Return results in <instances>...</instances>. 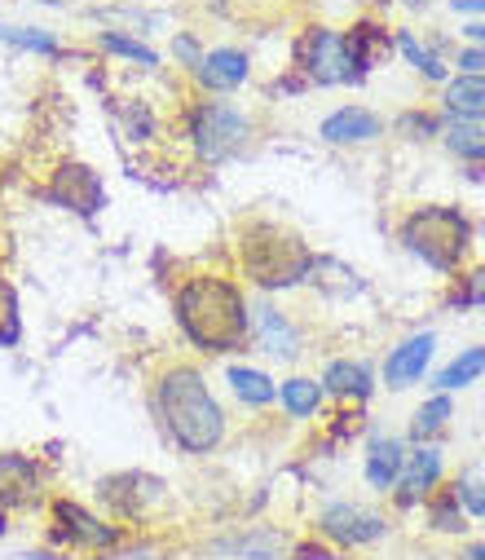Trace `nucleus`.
Wrapping results in <instances>:
<instances>
[{
    "label": "nucleus",
    "instance_id": "20",
    "mask_svg": "<svg viewBox=\"0 0 485 560\" xmlns=\"http://www.w3.org/2000/svg\"><path fill=\"white\" fill-rule=\"evenodd\" d=\"M322 388L336 393V397H367L371 393V366L362 362H332L327 371H322Z\"/></svg>",
    "mask_w": 485,
    "mask_h": 560
},
{
    "label": "nucleus",
    "instance_id": "4",
    "mask_svg": "<svg viewBox=\"0 0 485 560\" xmlns=\"http://www.w3.org/2000/svg\"><path fill=\"white\" fill-rule=\"evenodd\" d=\"M472 225L459 208H415L402 225V243L432 269H454L467 252Z\"/></svg>",
    "mask_w": 485,
    "mask_h": 560
},
{
    "label": "nucleus",
    "instance_id": "9",
    "mask_svg": "<svg viewBox=\"0 0 485 560\" xmlns=\"http://www.w3.org/2000/svg\"><path fill=\"white\" fill-rule=\"evenodd\" d=\"M97 490H102V499H106L119 516H141L150 503L164 499V481H159V477H146V472H119V477H106Z\"/></svg>",
    "mask_w": 485,
    "mask_h": 560
},
{
    "label": "nucleus",
    "instance_id": "38",
    "mask_svg": "<svg viewBox=\"0 0 485 560\" xmlns=\"http://www.w3.org/2000/svg\"><path fill=\"white\" fill-rule=\"evenodd\" d=\"M454 10H476V14H485V0H450Z\"/></svg>",
    "mask_w": 485,
    "mask_h": 560
},
{
    "label": "nucleus",
    "instance_id": "30",
    "mask_svg": "<svg viewBox=\"0 0 485 560\" xmlns=\"http://www.w3.org/2000/svg\"><path fill=\"white\" fill-rule=\"evenodd\" d=\"M454 499H459V508H467L472 516H485V477H481V472H472V477H459V486H454Z\"/></svg>",
    "mask_w": 485,
    "mask_h": 560
},
{
    "label": "nucleus",
    "instance_id": "33",
    "mask_svg": "<svg viewBox=\"0 0 485 560\" xmlns=\"http://www.w3.org/2000/svg\"><path fill=\"white\" fill-rule=\"evenodd\" d=\"M150 110H141V106H128V137H132V142H146V137H150Z\"/></svg>",
    "mask_w": 485,
    "mask_h": 560
},
{
    "label": "nucleus",
    "instance_id": "16",
    "mask_svg": "<svg viewBox=\"0 0 485 560\" xmlns=\"http://www.w3.org/2000/svg\"><path fill=\"white\" fill-rule=\"evenodd\" d=\"M247 323H252V336H256L269 353H278V358H296V353H300V349H296V327H291L274 305L247 310Z\"/></svg>",
    "mask_w": 485,
    "mask_h": 560
},
{
    "label": "nucleus",
    "instance_id": "23",
    "mask_svg": "<svg viewBox=\"0 0 485 560\" xmlns=\"http://www.w3.org/2000/svg\"><path fill=\"white\" fill-rule=\"evenodd\" d=\"M278 397H282V406H287L291 419H309V415L317 410V401H322V384L296 375V380H287V384L278 388Z\"/></svg>",
    "mask_w": 485,
    "mask_h": 560
},
{
    "label": "nucleus",
    "instance_id": "8",
    "mask_svg": "<svg viewBox=\"0 0 485 560\" xmlns=\"http://www.w3.org/2000/svg\"><path fill=\"white\" fill-rule=\"evenodd\" d=\"M45 199L58 203V208H67V212L97 217L102 203H106V186H102V177L89 164H62L54 173V182L45 186Z\"/></svg>",
    "mask_w": 485,
    "mask_h": 560
},
{
    "label": "nucleus",
    "instance_id": "24",
    "mask_svg": "<svg viewBox=\"0 0 485 560\" xmlns=\"http://www.w3.org/2000/svg\"><path fill=\"white\" fill-rule=\"evenodd\" d=\"M23 340V310H19V292L5 273H0V349H10Z\"/></svg>",
    "mask_w": 485,
    "mask_h": 560
},
{
    "label": "nucleus",
    "instance_id": "12",
    "mask_svg": "<svg viewBox=\"0 0 485 560\" xmlns=\"http://www.w3.org/2000/svg\"><path fill=\"white\" fill-rule=\"evenodd\" d=\"M41 494V468L27 455H0V508H23Z\"/></svg>",
    "mask_w": 485,
    "mask_h": 560
},
{
    "label": "nucleus",
    "instance_id": "34",
    "mask_svg": "<svg viewBox=\"0 0 485 560\" xmlns=\"http://www.w3.org/2000/svg\"><path fill=\"white\" fill-rule=\"evenodd\" d=\"M397 128H402V132H415V137H432V132H437V119H432V115H402Z\"/></svg>",
    "mask_w": 485,
    "mask_h": 560
},
{
    "label": "nucleus",
    "instance_id": "32",
    "mask_svg": "<svg viewBox=\"0 0 485 560\" xmlns=\"http://www.w3.org/2000/svg\"><path fill=\"white\" fill-rule=\"evenodd\" d=\"M450 305L454 310H472V305H485V269H476V273H467V283L450 296Z\"/></svg>",
    "mask_w": 485,
    "mask_h": 560
},
{
    "label": "nucleus",
    "instance_id": "36",
    "mask_svg": "<svg viewBox=\"0 0 485 560\" xmlns=\"http://www.w3.org/2000/svg\"><path fill=\"white\" fill-rule=\"evenodd\" d=\"M177 58H186V67H199V49H195V40L190 36H177Z\"/></svg>",
    "mask_w": 485,
    "mask_h": 560
},
{
    "label": "nucleus",
    "instance_id": "28",
    "mask_svg": "<svg viewBox=\"0 0 485 560\" xmlns=\"http://www.w3.org/2000/svg\"><path fill=\"white\" fill-rule=\"evenodd\" d=\"M397 49L406 54V62H411L419 75H428V80H446V67H441L432 54H424V49L415 45V36H411V32H402V36H397Z\"/></svg>",
    "mask_w": 485,
    "mask_h": 560
},
{
    "label": "nucleus",
    "instance_id": "39",
    "mask_svg": "<svg viewBox=\"0 0 485 560\" xmlns=\"http://www.w3.org/2000/svg\"><path fill=\"white\" fill-rule=\"evenodd\" d=\"M296 556H300V560H332V556H327V551H317V547H300V551H296Z\"/></svg>",
    "mask_w": 485,
    "mask_h": 560
},
{
    "label": "nucleus",
    "instance_id": "10",
    "mask_svg": "<svg viewBox=\"0 0 485 560\" xmlns=\"http://www.w3.org/2000/svg\"><path fill=\"white\" fill-rule=\"evenodd\" d=\"M317 525L332 542H345V547H362V542H376L384 534V521L376 512L354 508V503H332L327 512H322Z\"/></svg>",
    "mask_w": 485,
    "mask_h": 560
},
{
    "label": "nucleus",
    "instance_id": "2",
    "mask_svg": "<svg viewBox=\"0 0 485 560\" xmlns=\"http://www.w3.org/2000/svg\"><path fill=\"white\" fill-rule=\"evenodd\" d=\"M154 406H159V419H164L169 438L186 455H212L226 442V410L195 366L164 371V380L154 388Z\"/></svg>",
    "mask_w": 485,
    "mask_h": 560
},
{
    "label": "nucleus",
    "instance_id": "27",
    "mask_svg": "<svg viewBox=\"0 0 485 560\" xmlns=\"http://www.w3.org/2000/svg\"><path fill=\"white\" fill-rule=\"evenodd\" d=\"M102 49H106V54H115V58H132V62H141V67H159L154 49H146V45H137V40L119 36V32H102Z\"/></svg>",
    "mask_w": 485,
    "mask_h": 560
},
{
    "label": "nucleus",
    "instance_id": "6",
    "mask_svg": "<svg viewBox=\"0 0 485 560\" xmlns=\"http://www.w3.org/2000/svg\"><path fill=\"white\" fill-rule=\"evenodd\" d=\"M300 67L309 71L313 84H354L362 80L349 45L340 32H327V27H313L304 40H300Z\"/></svg>",
    "mask_w": 485,
    "mask_h": 560
},
{
    "label": "nucleus",
    "instance_id": "5",
    "mask_svg": "<svg viewBox=\"0 0 485 560\" xmlns=\"http://www.w3.org/2000/svg\"><path fill=\"white\" fill-rule=\"evenodd\" d=\"M190 142L204 164H226L247 142V119L230 102H204L190 110Z\"/></svg>",
    "mask_w": 485,
    "mask_h": 560
},
{
    "label": "nucleus",
    "instance_id": "37",
    "mask_svg": "<svg viewBox=\"0 0 485 560\" xmlns=\"http://www.w3.org/2000/svg\"><path fill=\"white\" fill-rule=\"evenodd\" d=\"M463 560H485V542H467L463 547Z\"/></svg>",
    "mask_w": 485,
    "mask_h": 560
},
{
    "label": "nucleus",
    "instance_id": "15",
    "mask_svg": "<svg viewBox=\"0 0 485 560\" xmlns=\"http://www.w3.org/2000/svg\"><path fill=\"white\" fill-rule=\"evenodd\" d=\"M195 75H199V84L208 93H230V89H239L247 80V54H239V49H212V54L199 58Z\"/></svg>",
    "mask_w": 485,
    "mask_h": 560
},
{
    "label": "nucleus",
    "instance_id": "22",
    "mask_svg": "<svg viewBox=\"0 0 485 560\" xmlns=\"http://www.w3.org/2000/svg\"><path fill=\"white\" fill-rule=\"evenodd\" d=\"M481 375H485V345L463 349V353L437 375V384H441V393H450V388H463V384H472V380H481Z\"/></svg>",
    "mask_w": 485,
    "mask_h": 560
},
{
    "label": "nucleus",
    "instance_id": "3",
    "mask_svg": "<svg viewBox=\"0 0 485 560\" xmlns=\"http://www.w3.org/2000/svg\"><path fill=\"white\" fill-rule=\"evenodd\" d=\"M243 265L252 273V283L265 288V292H278V288H296L300 278L313 269V256L300 247V238H291L287 230H274V225H256L243 243Z\"/></svg>",
    "mask_w": 485,
    "mask_h": 560
},
{
    "label": "nucleus",
    "instance_id": "1",
    "mask_svg": "<svg viewBox=\"0 0 485 560\" xmlns=\"http://www.w3.org/2000/svg\"><path fill=\"white\" fill-rule=\"evenodd\" d=\"M177 327L182 336L204 353H234L247 345V301L230 278L195 273L177 292Z\"/></svg>",
    "mask_w": 485,
    "mask_h": 560
},
{
    "label": "nucleus",
    "instance_id": "25",
    "mask_svg": "<svg viewBox=\"0 0 485 560\" xmlns=\"http://www.w3.org/2000/svg\"><path fill=\"white\" fill-rule=\"evenodd\" d=\"M446 147H450L454 155H463V160H485V132H481L476 124H467V119H450Z\"/></svg>",
    "mask_w": 485,
    "mask_h": 560
},
{
    "label": "nucleus",
    "instance_id": "14",
    "mask_svg": "<svg viewBox=\"0 0 485 560\" xmlns=\"http://www.w3.org/2000/svg\"><path fill=\"white\" fill-rule=\"evenodd\" d=\"M371 137H380V119L362 106H340L336 115L322 119V142L332 147H354V142H371Z\"/></svg>",
    "mask_w": 485,
    "mask_h": 560
},
{
    "label": "nucleus",
    "instance_id": "21",
    "mask_svg": "<svg viewBox=\"0 0 485 560\" xmlns=\"http://www.w3.org/2000/svg\"><path fill=\"white\" fill-rule=\"evenodd\" d=\"M226 380H230L234 397H239V401H247V406H269V401L278 397L274 380H269L265 371H256V366H230V371H226Z\"/></svg>",
    "mask_w": 485,
    "mask_h": 560
},
{
    "label": "nucleus",
    "instance_id": "41",
    "mask_svg": "<svg viewBox=\"0 0 485 560\" xmlns=\"http://www.w3.org/2000/svg\"><path fill=\"white\" fill-rule=\"evenodd\" d=\"M411 5H424V0H411Z\"/></svg>",
    "mask_w": 485,
    "mask_h": 560
},
{
    "label": "nucleus",
    "instance_id": "19",
    "mask_svg": "<svg viewBox=\"0 0 485 560\" xmlns=\"http://www.w3.org/2000/svg\"><path fill=\"white\" fill-rule=\"evenodd\" d=\"M446 110L454 119H467V124L485 119V75H459V80H450L446 84Z\"/></svg>",
    "mask_w": 485,
    "mask_h": 560
},
{
    "label": "nucleus",
    "instance_id": "18",
    "mask_svg": "<svg viewBox=\"0 0 485 560\" xmlns=\"http://www.w3.org/2000/svg\"><path fill=\"white\" fill-rule=\"evenodd\" d=\"M402 468H406L402 442H393V438H376V442H371V455H367V481H371L376 490H393L397 477H402Z\"/></svg>",
    "mask_w": 485,
    "mask_h": 560
},
{
    "label": "nucleus",
    "instance_id": "35",
    "mask_svg": "<svg viewBox=\"0 0 485 560\" xmlns=\"http://www.w3.org/2000/svg\"><path fill=\"white\" fill-rule=\"evenodd\" d=\"M459 71L463 75H485V49L476 45V49H463L459 54Z\"/></svg>",
    "mask_w": 485,
    "mask_h": 560
},
{
    "label": "nucleus",
    "instance_id": "31",
    "mask_svg": "<svg viewBox=\"0 0 485 560\" xmlns=\"http://www.w3.org/2000/svg\"><path fill=\"white\" fill-rule=\"evenodd\" d=\"M432 529H446V534L463 529V516H459V499H454V490H450L446 499H437V503H432Z\"/></svg>",
    "mask_w": 485,
    "mask_h": 560
},
{
    "label": "nucleus",
    "instance_id": "7",
    "mask_svg": "<svg viewBox=\"0 0 485 560\" xmlns=\"http://www.w3.org/2000/svg\"><path fill=\"white\" fill-rule=\"evenodd\" d=\"M49 538L71 547V551H106L119 542V529L102 516H93L89 508L80 503H54V525H49Z\"/></svg>",
    "mask_w": 485,
    "mask_h": 560
},
{
    "label": "nucleus",
    "instance_id": "17",
    "mask_svg": "<svg viewBox=\"0 0 485 560\" xmlns=\"http://www.w3.org/2000/svg\"><path fill=\"white\" fill-rule=\"evenodd\" d=\"M345 45H349L358 71L367 75V67H376V62H384V58L393 54V32H384V27H376V23H358V27L345 36Z\"/></svg>",
    "mask_w": 485,
    "mask_h": 560
},
{
    "label": "nucleus",
    "instance_id": "26",
    "mask_svg": "<svg viewBox=\"0 0 485 560\" xmlns=\"http://www.w3.org/2000/svg\"><path fill=\"white\" fill-rule=\"evenodd\" d=\"M446 419H450V397L446 393H437V397H428L419 410H415V424H411V438L415 442H428L441 424H446Z\"/></svg>",
    "mask_w": 485,
    "mask_h": 560
},
{
    "label": "nucleus",
    "instance_id": "13",
    "mask_svg": "<svg viewBox=\"0 0 485 560\" xmlns=\"http://www.w3.org/2000/svg\"><path fill=\"white\" fill-rule=\"evenodd\" d=\"M441 481V451L437 446H424V451H415L411 459H406V468H402V477H397V503H419V499H428V490Z\"/></svg>",
    "mask_w": 485,
    "mask_h": 560
},
{
    "label": "nucleus",
    "instance_id": "40",
    "mask_svg": "<svg viewBox=\"0 0 485 560\" xmlns=\"http://www.w3.org/2000/svg\"><path fill=\"white\" fill-rule=\"evenodd\" d=\"M467 36H472V40L485 49V23H472V27H467Z\"/></svg>",
    "mask_w": 485,
    "mask_h": 560
},
{
    "label": "nucleus",
    "instance_id": "29",
    "mask_svg": "<svg viewBox=\"0 0 485 560\" xmlns=\"http://www.w3.org/2000/svg\"><path fill=\"white\" fill-rule=\"evenodd\" d=\"M0 40L23 45V49H36V54H58L54 36H49V32H36V27H0Z\"/></svg>",
    "mask_w": 485,
    "mask_h": 560
},
{
    "label": "nucleus",
    "instance_id": "11",
    "mask_svg": "<svg viewBox=\"0 0 485 560\" xmlns=\"http://www.w3.org/2000/svg\"><path fill=\"white\" fill-rule=\"evenodd\" d=\"M432 349H437V336H432V331H419V336L402 340V345L389 353V362H384V380H389L393 388H411V384L428 371Z\"/></svg>",
    "mask_w": 485,
    "mask_h": 560
}]
</instances>
